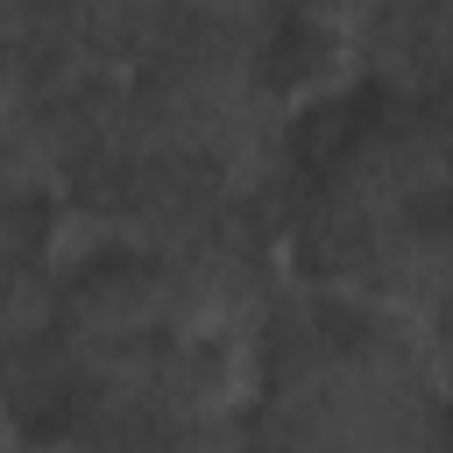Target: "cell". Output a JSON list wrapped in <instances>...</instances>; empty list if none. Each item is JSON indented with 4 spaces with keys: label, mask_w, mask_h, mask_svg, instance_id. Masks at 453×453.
<instances>
[{
    "label": "cell",
    "mask_w": 453,
    "mask_h": 453,
    "mask_svg": "<svg viewBox=\"0 0 453 453\" xmlns=\"http://www.w3.org/2000/svg\"><path fill=\"white\" fill-rule=\"evenodd\" d=\"M276 234L297 283L432 326L453 297V92L368 78L319 142L290 134Z\"/></svg>",
    "instance_id": "cell-1"
}]
</instances>
